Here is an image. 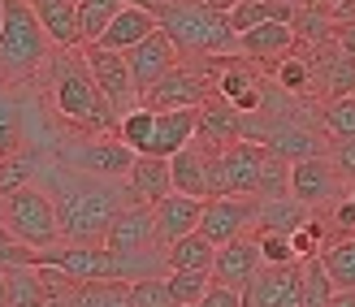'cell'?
<instances>
[{
    "instance_id": "cell-23",
    "label": "cell",
    "mask_w": 355,
    "mask_h": 307,
    "mask_svg": "<svg viewBox=\"0 0 355 307\" xmlns=\"http://www.w3.org/2000/svg\"><path fill=\"white\" fill-rule=\"evenodd\" d=\"M26 148V104L17 87L0 74V160Z\"/></svg>"
},
{
    "instance_id": "cell-49",
    "label": "cell",
    "mask_w": 355,
    "mask_h": 307,
    "mask_svg": "<svg viewBox=\"0 0 355 307\" xmlns=\"http://www.w3.org/2000/svg\"><path fill=\"white\" fill-rule=\"evenodd\" d=\"M351 204H355V191H351Z\"/></svg>"
},
{
    "instance_id": "cell-16",
    "label": "cell",
    "mask_w": 355,
    "mask_h": 307,
    "mask_svg": "<svg viewBox=\"0 0 355 307\" xmlns=\"http://www.w3.org/2000/svg\"><path fill=\"white\" fill-rule=\"evenodd\" d=\"M260 243H256V234H243V238L234 243H221L217 247V260H212V281H221L230 286V290H247V281H252L260 273Z\"/></svg>"
},
{
    "instance_id": "cell-5",
    "label": "cell",
    "mask_w": 355,
    "mask_h": 307,
    "mask_svg": "<svg viewBox=\"0 0 355 307\" xmlns=\"http://www.w3.org/2000/svg\"><path fill=\"white\" fill-rule=\"evenodd\" d=\"M0 212H5V229L17 243H26L35 251H48L61 243V221H57V204L52 195L40 186H17L9 195H0Z\"/></svg>"
},
{
    "instance_id": "cell-2",
    "label": "cell",
    "mask_w": 355,
    "mask_h": 307,
    "mask_svg": "<svg viewBox=\"0 0 355 307\" xmlns=\"http://www.w3.org/2000/svg\"><path fill=\"white\" fill-rule=\"evenodd\" d=\"M44 74H48V104L69 130H78L83 139L117 134V113L100 96L92 69H87V57L78 48H57L48 57Z\"/></svg>"
},
{
    "instance_id": "cell-30",
    "label": "cell",
    "mask_w": 355,
    "mask_h": 307,
    "mask_svg": "<svg viewBox=\"0 0 355 307\" xmlns=\"http://www.w3.org/2000/svg\"><path fill=\"white\" fill-rule=\"evenodd\" d=\"M321 264L334 281V290H355V234H347L329 251H321Z\"/></svg>"
},
{
    "instance_id": "cell-3",
    "label": "cell",
    "mask_w": 355,
    "mask_h": 307,
    "mask_svg": "<svg viewBox=\"0 0 355 307\" xmlns=\"http://www.w3.org/2000/svg\"><path fill=\"white\" fill-rule=\"evenodd\" d=\"M156 26L169 35L182 61H204V57H230L239 52V30L230 26V17L208 9L204 0H169L156 13Z\"/></svg>"
},
{
    "instance_id": "cell-44",
    "label": "cell",
    "mask_w": 355,
    "mask_h": 307,
    "mask_svg": "<svg viewBox=\"0 0 355 307\" xmlns=\"http://www.w3.org/2000/svg\"><path fill=\"white\" fill-rule=\"evenodd\" d=\"M334 40L355 57V17H351V22H334Z\"/></svg>"
},
{
    "instance_id": "cell-18",
    "label": "cell",
    "mask_w": 355,
    "mask_h": 307,
    "mask_svg": "<svg viewBox=\"0 0 355 307\" xmlns=\"http://www.w3.org/2000/svg\"><path fill=\"white\" fill-rule=\"evenodd\" d=\"M204 204L208 200H195V195H182V191H169L161 204H152L156 212V238H161V247L187 238V234L200 229V216H204Z\"/></svg>"
},
{
    "instance_id": "cell-8",
    "label": "cell",
    "mask_w": 355,
    "mask_h": 307,
    "mask_svg": "<svg viewBox=\"0 0 355 307\" xmlns=\"http://www.w3.org/2000/svg\"><path fill=\"white\" fill-rule=\"evenodd\" d=\"M243 307H304V260L260 264L243 290Z\"/></svg>"
},
{
    "instance_id": "cell-29",
    "label": "cell",
    "mask_w": 355,
    "mask_h": 307,
    "mask_svg": "<svg viewBox=\"0 0 355 307\" xmlns=\"http://www.w3.org/2000/svg\"><path fill=\"white\" fill-rule=\"evenodd\" d=\"M165 286H169V295H173L178 307H195V303L208 295L212 273H208V268H169Z\"/></svg>"
},
{
    "instance_id": "cell-37",
    "label": "cell",
    "mask_w": 355,
    "mask_h": 307,
    "mask_svg": "<svg viewBox=\"0 0 355 307\" xmlns=\"http://www.w3.org/2000/svg\"><path fill=\"white\" fill-rule=\"evenodd\" d=\"M321 125H325V134H334V139H355V96L325 100Z\"/></svg>"
},
{
    "instance_id": "cell-11",
    "label": "cell",
    "mask_w": 355,
    "mask_h": 307,
    "mask_svg": "<svg viewBox=\"0 0 355 307\" xmlns=\"http://www.w3.org/2000/svg\"><path fill=\"white\" fill-rule=\"evenodd\" d=\"M204 100H212V78L191 69V61H178L152 91H144L148 108H200Z\"/></svg>"
},
{
    "instance_id": "cell-41",
    "label": "cell",
    "mask_w": 355,
    "mask_h": 307,
    "mask_svg": "<svg viewBox=\"0 0 355 307\" xmlns=\"http://www.w3.org/2000/svg\"><path fill=\"white\" fill-rule=\"evenodd\" d=\"M13 264H40V251L26 247V243H17L13 234L0 225V268H13Z\"/></svg>"
},
{
    "instance_id": "cell-25",
    "label": "cell",
    "mask_w": 355,
    "mask_h": 307,
    "mask_svg": "<svg viewBox=\"0 0 355 307\" xmlns=\"http://www.w3.org/2000/svg\"><path fill=\"white\" fill-rule=\"evenodd\" d=\"M156 30V13H148V9H139V5H126L113 22H109V30L100 35V48H113V52H130L139 40H148V35Z\"/></svg>"
},
{
    "instance_id": "cell-4",
    "label": "cell",
    "mask_w": 355,
    "mask_h": 307,
    "mask_svg": "<svg viewBox=\"0 0 355 307\" xmlns=\"http://www.w3.org/2000/svg\"><path fill=\"white\" fill-rule=\"evenodd\" d=\"M52 57V40L31 0H0V74L9 82L35 78Z\"/></svg>"
},
{
    "instance_id": "cell-21",
    "label": "cell",
    "mask_w": 355,
    "mask_h": 307,
    "mask_svg": "<svg viewBox=\"0 0 355 307\" xmlns=\"http://www.w3.org/2000/svg\"><path fill=\"white\" fill-rule=\"evenodd\" d=\"M239 52L252 61H282L295 52V22H260L239 35Z\"/></svg>"
},
{
    "instance_id": "cell-22",
    "label": "cell",
    "mask_w": 355,
    "mask_h": 307,
    "mask_svg": "<svg viewBox=\"0 0 355 307\" xmlns=\"http://www.w3.org/2000/svg\"><path fill=\"white\" fill-rule=\"evenodd\" d=\"M35 17L44 22L52 48H83V26H78V5L74 0H31Z\"/></svg>"
},
{
    "instance_id": "cell-45",
    "label": "cell",
    "mask_w": 355,
    "mask_h": 307,
    "mask_svg": "<svg viewBox=\"0 0 355 307\" xmlns=\"http://www.w3.org/2000/svg\"><path fill=\"white\" fill-rule=\"evenodd\" d=\"M329 307H355V290H334V303Z\"/></svg>"
},
{
    "instance_id": "cell-47",
    "label": "cell",
    "mask_w": 355,
    "mask_h": 307,
    "mask_svg": "<svg viewBox=\"0 0 355 307\" xmlns=\"http://www.w3.org/2000/svg\"><path fill=\"white\" fill-rule=\"evenodd\" d=\"M204 5H208V9H217V13H230V9L239 5V0H204Z\"/></svg>"
},
{
    "instance_id": "cell-26",
    "label": "cell",
    "mask_w": 355,
    "mask_h": 307,
    "mask_svg": "<svg viewBox=\"0 0 355 307\" xmlns=\"http://www.w3.org/2000/svg\"><path fill=\"white\" fill-rule=\"evenodd\" d=\"M312 216L308 204H299L295 195H277V200H260V216L256 229H273V234H295Z\"/></svg>"
},
{
    "instance_id": "cell-51",
    "label": "cell",
    "mask_w": 355,
    "mask_h": 307,
    "mask_svg": "<svg viewBox=\"0 0 355 307\" xmlns=\"http://www.w3.org/2000/svg\"><path fill=\"white\" fill-rule=\"evenodd\" d=\"M74 5H78V0H74Z\"/></svg>"
},
{
    "instance_id": "cell-27",
    "label": "cell",
    "mask_w": 355,
    "mask_h": 307,
    "mask_svg": "<svg viewBox=\"0 0 355 307\" xmlns=\"http://www.w3.org/2000/svg\"><path fill=\"white\" fill-rule=\"evenodd\" d=\"M5 290H9V307H48L40 264H13V268H5Z\"/></svg>"
},
{
    "instance_id": "cell-31",
    "label": "cell",
    "mask_w": 355,
    "mask_h": 307,
    "mask_svg": "<svg viewBox=\"0 0 355 307\" xmlns=\"http://www.w3.org/2000/svg\"><path fill=\"white\" fill-rule=\"evenodd\" d=\"M126 9V0H78V26L83 44H100V35L109 30V22Z\"/></svg>"
},
{
    "instance_id": "cell-48",
    "label": "cell",
    "mask_w": 355,
    "mask_h": 307,
    "mask_svg": "<svg viewBox=\"0 0 355 307\" xmlns=\"http://www.w3.org/2000/svg\"><path fill=\"white\" fill-rule=\"evenodd\" d=\"M0 307H9V290H5V268H0Z\"/></svg>"
},
{
    "instance_id": "cell-43",
    "label": "cell",
    "mask_w": 355,
    "mask_h": 307,
    "mask_svg": "<svg viewBox=\"0 0 355 307\" xmlns=\"http://www.w3.org/2000/svg\"><path fill=\"white\" fill-rule=\"evenodd\" d=\"M195 307H243V295H239V290H230V286H221V281H212V286H208V295L195 303Z\"/></svg>"
},
{
    "instance_id": "cell-6",
    "label": "cell",
    "mask_w": 355,
    "mask_h": 307,
    "mask_svg": "<svg viewBox=\"0 0 355 307\" xmlns=\"http://www.w3.org/2000/svg\"><path fill=\"white\" fill-rule=\"evenodd\" d=\"M61 165L78 169L87 177H100V182H126L130 165L139 160V152L130 143H121L117 134H96V139H83V143H61L57 152Z\"/></svg>"
},
{
    "instance_id": "cell-33",
    "label": "cell",
    "mask_w": 355,
    "mask_h": 307,
    "mask_svg": "<svg viewBox=\"0 0 355 307\" xmlns=\"http://www.w3.org/2000/svg\"><path fill=\"white\" fill-rule=\"evenodd\" d=\"M78 307H130V281H78Z\"/></svg>"
},
{
    "instance_id": "cell-50",
    "label": "cell",
    "mask_w": 355,
    "mask_h": 307,
    "mask_svg": "<svg viewBox=\"0 0 355 307\" xmlns=\"http://www.w3.org/2000/svg\"><path fill=\"white\" fill-rule=\"evenodd\" d=\"M308 5H316V0H308Z\"/></svg>"
},
{
    "instance_id": "cell-12",
    "label": "cell",
    "mask_w": 355,
    "mask_h": 307,
    "mask_svg": "<svg viewBox=\"0 0 355 307\" xmlns=\"http://www.w3.org/2000/svg\"><path fill=\"white\" fill-rule=\"evenodd\" d=\"M312 61V87L321 91L325 100H343L355 96V57L338 44V40H325L308 52Z\"/></svg>"
},
{
    "instance_id": "cell-7",
    "label": "cell",
    "mask_w": 355,
    "mask_h": 307,
    "mask_svg": "<svg viewBox=\"0 0 355 307\" xmlns=\"http://www.w3.org/2000/svg\"><path fill=\"white\" fill-rule=\"evenodd\" d=\"M83 57H87V69L100 87V96L109 100V108L117 113V121L139 108V87L130 78V65H126V52H113V48H100V44H83Z\"/></svg>"
},
{
    "instance_id": "cell-13",
    "label": "cell",
    "mask_w": 355,
    "mask_h": 307,
    "mask_svg": "<svg viewBox=\"0 0 355 307\" xmlns=\"http://www.w3.org/2000/svg\"><path fill=\"white\" fill-rule=\"evenodd\" d=\"M178 61H182V57H178V48L169 44V35H165L161 26H156L148 40H139V44L126 52L130 78H135V87H139V104H144V91H152V87L161 82Z\"/></svg>"
},
{
    "instance_id": "cell-19",
    "label": "cell",
    "mask_w": 355,
    "mask_h": 307,
    "mask_svg": "<svg viewBox=\"0 0 355 307\" xmlns=\"http://www.w3.org/2000/svg\"><path fill=\"white\" fill-rule=\"evenodd\" d=\"M195 121H200V108H156V125L144 156H173L195 143Z\"/></svg>"
},
{
    "instance_id": "cell-39",
    "label": "cell",
    "mask_w": 355,
    "mask_h": 307,
    "mask_svg": "<svg viewBox=\"0 0 355 307\" xmlns=\"http://www.w3.org/2000/svg\"><path fill=\"white\" fill-rule=\"evenodd\" d=\"M256 243H260V260L264 264H295V243L291 234H273V229H256Z\"/></svg>"
},
{
    "instance_id": "cell-20",
    "label": "cell",
    "mask_w": 355,
    "mask_h": 307,
    "mask_svg": "<svg viewBox=\"0 0 355 307\" xmlns=\"http://www.w3.org/2000/svg\"><path fill=\"white\" fill-rule=\"evenodd\" d=\"M169 191H173L169 156H144V152H139V160L126 173V195L135 204H161Z\"/></svg>"
},
{
    "instance_id": "cell-35",
    "label": "cell",
    "mask_w": 355,
    "mask_h": 307,
    "mask_svg": "<svg viewBox=\"0 0 355 307\" xmlns=\"http://www.w3.org/2000/svg\"><path fill=\"white\" fill-rule=\"evenodd\" d=\"M152 125H156V108L139 104V108H130V113L117 121V139H121V143H130L135 152H144V148H148V139H152Z\"/></svg>"
},
{
    "instance_id": "cell-9",
    "label": "cell",
    "mask_w": 355,
    "mask_h": 307,
    "mask_svg": "<svg viewBox=\"0 0 355 307\" xmlns=\"http://www.w3.org/2000/svg\"><path fill=\"white\" fill-rule=\"evenodd\" d=\"M256 216H260V200H252V195H217V200L204 204L200 234L221 247L243 238L247 229H256Z\"/></svg>"
},
{
    "instance_id": "cell-36",
    "label": "cell",
    "mask_w": 355,
    "mask_h": 307,
    "mask_svg": "<svg viewBox=\"0 0 355 307\" xmlns=\"http://www.w3.org/2000/svg\"><path fill=\"white\" fill-rule=\"evenodd\" d=\"M334 303V281L325 273L321 256L304 260V307H329Z\"/></svg>"
},
{
    "instance_id": "cell-14",
    "label": "cell",
    "mask_w": 355,
    "mask_h": 307,
    "mask_svg": "<svg viewBox=\"0 0 355 307\" xmlns=\"http://www.w3.org/2000/svg\"><path fill=\"white\" fill-rule=\"evenodd\" d=\"M104 247L130 251V256L161 247V238H156V212H152V204H135V200L121 204V212L113 216L109 234H104Z\"/></svg>"
},
{
    "instance_id": "cell-46",
    "label": "cell",
    "mask_w": 355,
    "mask_h": 307,
    "mask_svg": "<svg viewBox=\"0 0 355 307\" xmlns=\"http://www.w3.org/2000/svg\"><path fill=\"white\" fill-rule=\"evenodd\" d=\"M126 5H139V9H148V13H161L169 0H126Z\"/></svg>"
},
{
    "instance_id": "cell-24",
    "label": "cell",
    "mask_w": 355,
    "mask_h": 307,
    "mask_svg": "<svg viewBox=\"0 0 355 307\" xmlns=\"http://www.w3.org/2000/svg\"><path fill=\"white\" fill-rule=\"evenodd\" d=\"M169 169H173V191L195 195V200H212V186H208V152L200 143L173 152L169 156Z\"/></svg>"
},
{
    "instance_id": "cell-34",
    "label": "cell",
    "mask_w": 355,
    "mask_h": 307,
    "mask_svg": "<svg viewBox=\"0 0 355 307\" xmlns=\"http://www.w3.org/2000/svg\"><path fill=\"white\" fill-rule=\"evenodd\" d=\"M35 177H40V160H35V152H13L0 160V195H9L17 186H31Z\"/></svg>"
},
{
    "instance_id": "cell-40",
    "label": "cell",
    "mask_w": 355,
    "mask_h": 307,
    "mask_svg": "<svg viewBox=\"0 0 355 307\" xmlns=\"http://www.w3.org/2000/svg\"><path fill=\"white\" fill-rule=\"evenodd\" d=\"M291 243H295V256H299V260L321 256V247H325V225L316 221V216H308V221L291 234Z\"/></svg>"
},
{
    "instance_id": "cell-15",
    "label": "cell",
    "mask_w": 355,
    "mask_h": 307,
    "mask_svg": "<svg viewBox=\"0 0 355 307\" xmlns=\"http://www.w3.org/2000/svg\"><path fill=\"white\" fill-rule=\"evenodd\" d=\"M195 143H200L204 152H225L230 143H243V113L221 96L204 100L200 121H195Z\"/></svg>"
},
{
    "instance_id": "cell-1",
    "label": "cell",
    "mask_w": 355,
    "mask_h": 307,
    "mask_svg": "<svg viewBox=\"0 0 355 307\" xmlns=\"http://www.w3.org/2000/svg\"><path fill=\"white\" fill-rule=\"evenodd\" d=\"M52 204H57V221H61V243H78L92 247L104 243L113 216L121 212V204L130 200L126 182H100V177H87L78 169L61 165L52 156Z\"/></svg>"
},
{
    "instance_id": "cell-10",
    "label": "cell",
    "mask_w": 355,
    "mask_h": 307,
    "mask_svg": "<svg viewBox=\"0 0 355 307\" xmlns=\"http://www.w3.org/2000/svg\"><path fill=\"white\" fill-rule=\"evenodd\" d=\"M260 148L282 156L286 165L295 160H308V156H325V143L316 130H308L304 121H295L291 113H264V134H260Z\"/></svg>"
},
{
    "instance_id": "cell-38",
    "label": "cell",
    "mask_w": 355,
    "mask_h": 307,
    "mask_svg": "<svg viewBox=\"0 0 355 307\" xmlns=\"http://www.w3.org/2000/svg\"><path fill=\"white\" fill-rule=\"evenodd\" d=\"M130 307H178L173 295H169V286H165V273L130 281Z\"/></svg>"
},
{
    "instance_id": "cell-28",
    "label": "cell",
    "mask_w": 355,
    "mask_h": 307,
    "mask_svg": "<svg viewBox=\"0 0 355 307\" xmlns=\"http://www.w3.org/2000/svg\"><path fill=\"white\" fill-rule=\"evenodd\" d=\"M165 260H169V268H208V273H212L217 243L204 238V234L195 229V234H187V238H178V243L165 247Z\"/></svg>"
},
{
    "instance_id": "cell-17",
    "label": "cell",
    "mask_w": 355,
    "mask_h": 307,
    "mask_svg": "<svg viewBox=\"0 0 355 307\" xmlns=\"http://www.w3.org/2000/svg\"><path fill=\"white\" fill-rule=\"evenodd\" d=\"M338 169H334V160L329 156H308V160H295L291 165V195L299 204H329L334 195H338Z\"/></svg>"
},
{
    "instance_id": "cell-42",
    "label": "cell",
    "mask_w": 355,
    "mask_h": 307,
    "mask_svg": "<svg viewBox=\"0 0 355 307\" xmlns=\"http://www.w3.org/2000/svg\"><path fill=\"white\" fill-rule=\"evenodd\" d=\"M334 169H338V177H347V182L355 186V139H334Z\"/></svg>"
},
{
    "instance_id": "cell-32",
    "label": "cell",
    "mask_w": 355,
    "mask_h": 307,
    "mask_svg": "<svg viewBox=\"0 0 355 307\" xmlns=\"http://www.w3.org/2000/svg\"><path fill=\"white\" fill-rule=\"evenodd\" d=\"M273 82H277L286 96H308V91H312V61L286 52V57L273 65Z\"/></svg>"
}]
</instances>
